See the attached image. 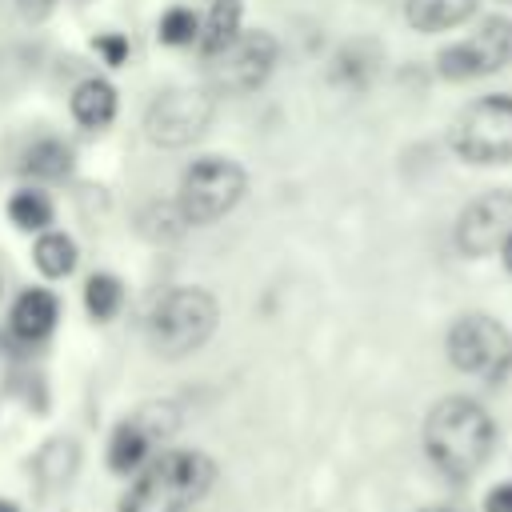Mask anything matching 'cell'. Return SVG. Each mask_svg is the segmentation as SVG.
Returning a JSON list of instances; mask_svg holds the SVG:
<instances>
[{"label":"cell","mask_w":512,"mask_h":512,"mask_svg":"<svg viewBox=\"0 0 512 512\" xmlns=\"http://www.w3.org/2000/svg\"><path fill=\"white\" fill-rule=\"evenodd\" d=\"M512 64V20L508 16H488L476 24V32H468L464 40L440 48L436 56V72L444 80H480L492 76L500 68Z\"/></svg>","instance_id":"9"},{"label":"cell","mask_w":512,"mask_h":512,"mask_svg":"<svg viewBox=\"0 0 512 512\" xmlns=\"http://www.w3.org/2000/svg\"><path fill=\"white\" fill-rule=\"evenodd\" d=\"M448 144L464 164H504L512 160V96H480L456 112Z\"/></svg>","instance_id":"6"},{"label":"cell","mask_w":512,"mask_h":512,"mask_svg":"<svg viewBox=\"0 0 512 512\" xmlns=\"http://www.w3.org/2000/svg\"><path fill=\"white\" fill-rule=\"evenodd\" d=\"M248 192V172L232 156H196L176 184V208L184 212L188 228H208L224 220Z\"/></svg>","instance_id":"4"},{"label":"cell","mask_w":512,"mask_h":512,"mask_svg":"<svg viewBox=\"0 0 512 512\" xmlns=\"http://www.w3.org/2000/svg\"><path fill=\"white\" fill-rule=\"evenodd\" d=\"M16 8H20V16L40 20V16H48V12L56 8V0H16Z\"/></svg>","instance_id":"25"},{"label":"cell","mask_w":512,"mask_h":512,"mask_svg":"<svg viewBox=\"0 0 512 512\" xmlns=\"http://www.w3.org/2000/svg\"><path fill=\"white\" fill-rule=\"evenodd\" d=\"M480 0H404V20L416 32H448L476 12Z\"/></svg>","instance_id":"17"},{"label":"cell","mask_w":512,"mask_h":512,"mask_svg":"<svg viewBox=\"0 0 512 512\" xmlns=\"http://www.w3.org/2000/svg\"><path fill=\"white\" fill-rule=\"evenodd\" d=\"M60 320V300L48 288H24L8 312V336L20 344H36L44 340Z\"/></svg>","instance_id":"11"},{"label":"cell","mask_w":512,"mask_h":512,"mask_svg":"<svg viewBox=\"0 0 512 512\" xmlns=\"http://www.w3.org/2000/svg\"><path fill=\"white\" fill-rule=\"evenodd\" d=\"M152 440L156 432L140 420V416H128L124 424H116L112 440H108V468L128 476V472H140L148 464V452H152Z\"/></svg>","instance_id":"14"},{"label":"cell","mask_w":512,"mask_h":512,"mask_svg":"<svg viewBox=\"0 0 512 512\" xmlns=\"http://www.w3.org/2000/svg\"><path fill=\"white\" fill-rule=\"evenodd\" d=\"M380 60H384V56H380V44H376V40H348V44H340L336 56L328 60V80L340 84V88L360 92V88H368V84L376 80Z\"/></svg>","instance_id":"12"},{"label":"cell","mask_w":512,"mask_h":512,"mask_svg":"<svg viewBox=\"0 0 512 512\" xmlns=\"http://www.w3.org/2000/svg\"><path fill=\"white\" fill-rule=\"evenodd\" d=\"M424 512H456V508H424Z\"/></svg>","instance_id":"27"},{"label":"cell","mask_w":512,"mask_h":512,"mask_svg":"<svg viewBox=\"0 0 512 512\" xmlns=\"http://www.w3.org/2000/svg\"><path fill=\"white\" fill-rule=\"evenodd\" d=\"M212 476L216 468L204 452H160L136 472L128 496L120 500V512H188L208 492Z\"/></svg>","instance_id":"2"},{"label":"cell","mask_w":512,"mask_h":512,"mask_svg":"<svg viewBox=\"0 0 512 512\" xmlns=\"http://www.w3.org/2000/svg\"><path fill=\"white\" fill-rule=\"evenodd\" d=\"M496 448V424L484 404L468 396H444L424 420V452L448 480L476 476Z\"/></svg>","instance_id":"1"},{"label":"cell","mask_w":512,"mask_h":512,"mask_svg":"<svg viewBox=\"0 0 512 512\" xmlns=\"http://www.w3.org/2000/svg\"><path fill=\"white\" fill-rule=\"evenodd\" d=\"M504 4H512V0H504Z\"/></svg>","instance_id":"28"},{"label":"cell","mask_w":512,"mask_h":512,"mask_svg":"<svg viewBox=\"0 0 512 512\" xmlns=\"http://www.w3.org/2000/svg\"><path fill=\"white\" fill-rule=\"evenodd\" d=\"M512 232V188H492L456 216V248L472 260L496 252Z\"/></svg>","instance_id":"10"},{"label":"cell","mask_w":512,"mask_h":512,"mask_svg":"<svg viewBox=\"0 0 512 512\" xmlns=\"http://www.w3.org/2000/svg\"><path fill=\"white\" fill-rule=\"evenodd\" d=\"M484 512H512V480L496 484V488L484 496Z\"/></svg>","instance_id":"24"},{"label":"cell","mask_w":512,"mask_h":512,"mask_svg":"<svg viewBox=\"0 0 512 512\" xmlns=\"http://www.w3.org/2000/svg\"><path fill=\"white\" fill-rule=\"evenodd\" d=\"M240 20H244V0H212V4H208V16L200 20V40H196L200 56H204V60L220 56V52L244 32Z\"/></svg>","instance_id":"16"},{"label":"cell","mask_w":512,"mask_h":512,"mask_svg":"<svg viewBox=\"0 0 512 512\" xmlns=\"http://www.w3.org/2000/svg\"><path fill=\"white\" fill-rule=\"evenodd\" d=\"M116 108H120L116 88H112L104 76H84V80L72 88V96H68L72 120H76L80 128H88V132L108 128V124L116 120Z\"/></svg>","instance_id":"13"},{"label":"cell","mask_w":512,"mask_h":512,"mask_svg":"<svg viewBox=\"0 0 512 512\" xmlns=\"http://www.w3.org/2000/svg\"><path fill=\"white\" fill-rule=\"evenodd\" d=\"M220 324V304L208 288H196V284H180V288H168L148 320H144V336H148V348L164 360H184L192 352H200L212 332Z\"/></svg>","instance_id":"3"},{"label":"cell","mask_w":512,"mask_h":512,"mask_svg":"<svg viewBox=\"0 0 512 512\" xmlns=\"http://www.w3.org/2000/svg\"><path fill=\"white\" fill-rule=\"evenodd\" d=\"M76 168V152L68 140L60 136H40L36 144H28L24 160H20V172L28 180H44V184H56V180H68Z\"/></svg>","instance_id":"15"},{"label":"cell","mask_w":512,"mask_h":512,"mask_svg":"<svg viewBox=\"0 0 512 512\" xmlns=\"http://www.w3.org/2000/svg\"><path fill=\"white\" fill-rule=\"evenodd\" d=\"M156 40L168 44V48H188L200 40V16L188 8V4H172L160 12L156 20Z\"/></svg>","instance_id":"22"},{"label":"cell","mask_w":512,"mask_h":512,"mask_svg":"<svg viewBox=\"0 0 512 512\" xmlns=\"http://www.w3.org/2000/svg\"><path fill=\"white\" fill-rule=\"evenodd\" d=\"M216 120V96L208 88H164L144 108V136L156 148H188Z\"/></svg>","instance_id":"7"},{"label":"cell","mask_w":512,"mask_h":512,"mask_svg":"<svg viewBox=\"0 0 512 512\" xmlns=\"http://www.w3.org/2000/svg\"><path fill=\"white\" fill-rule=\"evenodd\" d=\"M136 232L152 244H172L188 232V220L184 212L176 208V200H148L140 212H136Z\"/></svg>","instance_id":"19"},{"label":"cell","mask_w":512,"mask_h":512,"mask_svg":"<svg viewBox=\"0 0 512 512\" xmlns=\"http://www.w3.org/2000/svg\"><path fill=\"white\" fill-rule=\"evenodd\" d=\"M496 252H500V260H504V268H508V272H512V232H508V236H504V244H500V248H496Z\"/></svg>","instance_id":"26"},{"label":"cell","mask_w":512,"mask_h":512,"mask_svg":"<svg viewBox=\"0 0 512 512\" xmlns=\"http://www.w3.org/2000/svg\"><path fill=\"white\" fill-rule=\"evenodd\" d=\"M120 304H124V284H120V276H112V272H92L88 284H84V308H88V316H92L96 324H108V320L120 312Z\"/></svg>","instance_id":"21"},{"label":"cell","mask_w":512,"mask_h":512,"mask_svg":"<svg viewBox=\"0 0 512 512\" xmlns=\"http://www.w3.org/2000/svg\"><path fill=\"white\" fill-rule=\"evenodd\" d=\"M52 216H56V208H52L48 192H40V188H16L8 196V220L20 232H48Z\"/></svg>","instance_id":"20"},{"label":"cell","mask_w":512,"mask_h":512,"mask_svg":"<svg viewBox=\"0 0 512 512\" xmlns=\"http://www.w3.org/2000/svg\"><path fill=\"white\" fill-rule=\"evenodd\" d=\"M280 60V40L268 28L240 32L220 56L204 60L208 64V92L212 96H248L256 92Z\"/></svg>","instance_id":"8"},{"label":"cell","mask_w":512,"mask_h":512,"mask_svg":"<svg viewBox=\"0 0 512 512\" xmlns=\"http://www.w3.org/2000/svg\"><path fill=\"white\" fill-rule=\"evenodd\" d=\"M76 260H80V248H76V240H72L68 232L48 228V232H40L36 244H32V264H36V272L48 276V280L72 276V272H76Z\"/></svg>","instance_id":"18"},{"label":"cell","mask_w":512,"mask_h":512,"mask_svg":"<svg viewBox=\"0 0 512 512\" xmlns=\"http://www.w3.org/2000/svg\"><path fill=\"white\" fill-rule=\"evenodd\" d=\"M448 364L464 376H476L484 384H500L512 372V332L484 316V312H468L448 328L444 340Z\"/></svg>","instance_id":"5"},{"label":"cell","mask_w":512,"mask_h":512,"mask_svg":"<svg viewBox=\"0 0 512 512\" xmlns=\"http://www.w3.org/2000/svg\"><path fill=\"white\" fill-rule=\"evenodd\" d=\"M92 52L108 64V68H120V64H128V40L120 36V32H100L96 40H92Z\"/></svg>","instance_id":"23"}]
</instances>
